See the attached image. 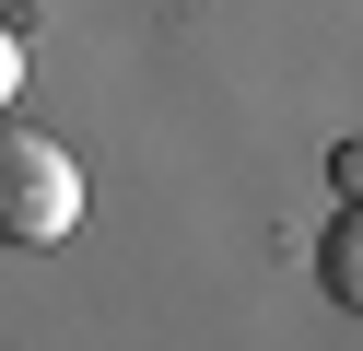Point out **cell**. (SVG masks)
<instances>
[{"instance_id":"cell-3","label":"cell","mask_w":363,"mask_h":351,"mask_svg":"<svg viewBox=\"0 0 363 351\" xmlns=\"http://www.w3.org/2000/svg\"><path fill=\"white\" fill-rule=\"evenodd\" d=\"M12 94H24V35L0 23V117H12Z\"/></svg>"},{"instance_id":"cell-1","label":"cell","mask_w":363,"mask_h":351,"mask_svg":"<svg viewBox=\"0 0 363 351\" xmlns=\"http://www.w3.org/2000/svg\"><path fill=\"white\" fill-rule=\"evenodd\" d=\"M82 234V164L48 129H0V246H59Z\"/></svg>"},{"instance_id":"cell-2","label":"cell","mask_w":363,"mask_h":351,"mask_svg":"<svg viewBox=\"0 0 363 351\" xmlns=\"http://www.w3.org/2000/svg\"><path fill=\"white\" fill-rule=\"evenodd\" d=\"M316 293H328L340 316H363V199H340L328 234H316Z\"/></svg>"},{"instance_id":"cell-4","label":"cell","mask_w":363,"mask_h":351,"mask_svg":"<svg viewBox=\"0 0 363 351\" xmlns=\"http://www.w3.org/2000/svg\"><path fill=\"white\" fill-rule=\"evenodd\" d=\"M328 176H340V199H363V140H340V152H328Z\"/></svg>"}]
</instances>
